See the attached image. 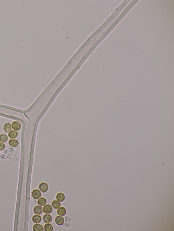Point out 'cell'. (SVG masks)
I'll return each instance as SVG.
<instances>
[{
	"instance_id": "cell-9",
	"label": "cell",
	"mask_w": 174,
	"mask_h": 231,
	"mask_svg": "<svg viewBox=\"0 0 174 231\" xmlns=\"http://www.w3.org/2000/svg\"><path fill=\"white\" fill-rule=\"evenodd\" d=\"M33 230L34 231H43L44 230L43 226L41 224L36 223L33 226Z\"/></svg>"
},
{
	"instance_id": "cell-12",
	"label": "cell",
	"mask_w": 174,
	"mask_h": 231,
	"mask_svg": "<svg viewBox=\"0 0 174 231\" xmlns=\"http://www.w3.org/2000/svg\"><path fill=\"white\" fill-rule=\"evenodd\" d=\"M19 144V141L16 139H11L9 141V145L13 147H16L18 146Z\"/></svg>"
},
{
	"instance_id": "cell-8",
	"label": "cell",
	"mask_w": 174,
	"mask_h": 231,
	"mask_svg": "<svg viewBox=\"0 0 174 231\" xmlns=\"http://www.w3.org/2000/svg\"><path fill=\"white\" fill-rule=\"evenodd\" d=\"M43 219L44 222L45 223L51 222L53 220L52 216L49 214H46L44 215Z\"/></svg>"
},
{
	"instance_id": "cell-13",
	"label": "cell",
	"mask_w": 174,
	"mask_h": 231,
	"mask_svg": "<svg viewBox=\"0 0 174 231\" xmlns=\"http://www.w3.org/2000/svg\"><path fill=\"white\" fill-rule=\"evenodd\" d=\"M52 207L54 209H58L60 207H61V203L57 200H53L51 202Z\"/></svg>"
},
{
	"instance_id": "cell-19",
	"label": "cell",
	"mask_w": 174,
	"mask_h": 231,
	"mask_svg": "<svg viewBox=\"0 0 174 231\" xmlns=\"http://www.w3.org/2000/svg\"><path fill=\"white\" fill-rule=\"evenodd\" d=\"M5 145L2 142H0V151H2L5 149Z\"/></svg>"
},
{
	"instance_id": "cell-14",
	"label": "cell",
	"mask_w": 174,
	"mask_h": 231,
	"mask_svg": "<svg viewBox=\"0 0 174 231\" xmlns=\"http://www.w3.org/2000/svg\"><path fill=\"white\" fill-rule=\"evenodd\" d=\"M18 136V133L15 130H12L8 134V136L10 138H16Z\"/></svg>"
},
{
	"instance_id": "cell-16",
	"label": "cell",
	"mask_w": 174,
	"mask_h": 231,
	"mask_svg": "<svg viewBox=\"0 0 174 231\" xmlns=\"http://www.w3.org/2000/svg\"><path fill=\"white\" fill-rule=\"evenodd\" d=\"M37 203L40 206H44L47 203V200L44 197H40V198L38 199Z\"/></svg>"
},
{
	"instance_id": "cell-3",
	"label": "cell",
	"mask_w": 174,
	"mask_h": 231,
	"mask_svg": "<svg viewBox=\"0 0 174 231\" xmlns=\"http://www.w3.org/2000/svg\"><path fill=\"white\" fill-rule=\"evenodd\" d=\"M53 207L49 204H46L43 208V212L46 214H50L53 211Z\"/></svg>"
},
{
	"instance_id": "cell-4",
	"label": "cell",
	"mask_w": 174,
	"mask_h": 231,
	"mask_svg": "<svg viewBox=\"0 0 174 231\" xmlns=\"http://www.w3.org/2000/svg\"><path fill=\"white\" fill-rule=\"evenodd\" d=\"M65 221L64 218L62 216H57L55 218V223L58 225H62L64 223Z\"/></svg>"
},
{
	"instance_id": "cell-1",
	"label": "cell",
	"mask_w": 174,
	"mask_h": 231,
	"mask_svg": "<svg viewBox=\"0 0 174 231\" xmlns=\"http://www.w3.org/2000/svg\"><path fill=\"white\" fill-rule=\"evenodd\" d=\"M31 196L34 199H38L41 197L42 193L39 190L35 189L33 190L31 192Z\"/></svg>"
},
{
	"instance_id": "cell-7",
	"label": "cell",
	"mask_w": 174,
	"mask_h": 231,
	"mask_svg": "<svg viewBox=\"0 0 174 231\" xmlns=\"http://www.w3.org/2000/svg\"><path fill=\"white\" fill-rule=\"evenodd\" d=\"M66 209L65 207H60L58 209L57 211V214L60 216H64L66 214Z\"/></svg>"
},
{
	"instance_id": "cell-6",
	"label": "cell",
	"mask_w": 174,
	"mask_h": 231,
	"mask_svg": "<svg viewBox=\"0 0 174 231\" xmlns=\"http://www.w3.org/2000/svg\"><path fill=\"white\" fill-rule=\"evenodd\" d=\"M12 128L15 131H19L21 129V124L18 121H14L12 124Z\"/></svg>"
},
{
	"instance_id": "cell-2",
	"label": "cell",
	"mask_w": 174,
	"mask_h": 231,
	"mask_svg": "<svg viewBox=\"0 0 174 231\" xmlns=\"http://www.w3.org/2000/svg\"><path fill=\"white\" fill-rule=\"evenodd\" d=\"M39 188L42 193H46L48 190L49 186L47 183L42 182L39 184Z\"/></svg>"
},
{
	"instance_id": "cell-10",
	"label": "cell",
	"mask_w": 174,
	"mask_h": 231,
	"mask_svg": "<svg viewBox=\"0 0 174 231\" xmlns=\"http://www.w3.org/2000/svg\"><path fill=\"white\" fill-rule=\"evenodd\" d=\"M56 199L59 202H63L65 199V196L64 194L62 193H59L57 194L56 195Z\"/></svg>"
},
{
	"instance_id": "cell-17",
	"label": "cell",
	"mask_w": 174,
	"mask_h": 231,
	"mask_svg": "<svg viewBox=\"0 0 174 231\" xmlns=\"http://www.w3.org/2000/svg\"><path fill=\"white\" fill-rule=\"evenodd\" d=\"M3 128H4V131L8 133L11 130L12 128L11 124L9 123H6L4 124Z\"/></svg>"
},
{
	"instance_id": "cell-5",
	"label": "cell",
	"mask_w": 174,
	"mask_h": 231,
	"mask_svg": "<svg viewBox=\"0 0 174 231\" xmlns=\"http://www.w3.org/2000/svg\"><path fill=\"white\" fill-rule=\"evenodd\" d=\"M33 211L35 214L40 215L42 214L43 213V208L42 206L40 205H36L34 207Z\"/></svg>"
},
{
	"instance_id": "cell-15",
	"label": "cell",
	"mask_w": 174,
	"mask_h": 231,
	"mask_svg": "<svg viewBox=\"0 0 174 231\" xmlns=\"http://www.w3.org/2000/svg\"><path fill=\"white\" fill-rule=\"evenodd\" d=\"M44 230L45 231H52L54 230V226L51 223H47L44 225Z\"/></svg>"
},
{
	"instance_id": "cell-11",
	"label": "cell",
	"mask_w": 174,
	"mask_h": 231,
	"mask_svg": "<svg viewBox=\"0 0 174 231\" xmlns=\"http://www.w3.org/2000/svg\"><path fill=\"white\" fill-rule=\"evenodd\" d=\"M42 217L40 215H34L32 217V221L35 223H40L42 221Z\"/></svg>"
},
{
	"instance_id": "cell-18",
	"label": "cell",
	"mask_w": 174,
	"mask_h": 231,
	"mask_svg": "<svg viewBox=\"0 0 174 231\" xmlns=\"http://www.w3.org/2000/svg\"><path fill=\"white\" fill-rule=\"evenodd\" d=\"M8 137L6 134H2L0 135V141L2 142L5 143L7 141Z\"/></svg>"
}]
</instances>
